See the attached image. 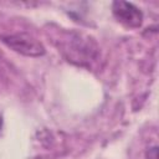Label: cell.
<instances>
[{
	"label": "cell",
	"instance_id": "obj_1",
	"mask_svg": "<svg viewBox=\"0 0 159 159\" xmlns=\"http://www.w3.org/2000/svg\"><path fill=\"white\" fill-rule=\"evenodd\" d=\"M1 41L12 51L21 53L29 57H39L45 55L46 50L43 45L36 40L34 36L20 32V34H10V35H1Z\"/></svg>",
	"mask_w": 159,
	"mask_h": 159
},
{
	"label": "cell",
	"instance_id": "obj_2",
	"mask_svg": "<svg viewBox=\"0 0 159 159\" xmlns=\"http://www.w3.org/2000/svg\"><path fill=\"white\" fill-rule=\"evenodd\" d=\"M112 12L118 22L129 29H138L143 22V12L140 11V9L128 1H113Z\"/></svg>",
	"mask_w": 159,
	"mask_h": 159
},
{
	"label": "cell",
	"instance_id": "obj_3",
	"mask_svg": "<svg viewBox=\"0 0 159 159\" xmlns=\"http://www.w3.org/2000/svg\"><path fill=\"white\" fill-rule=\"evenodd\" d=\"M145 159H158V147L157 145L148 148V150L145 153Z\"/></svg>",
	"mask_w": 159,
	"mask_h": 159
}]
</instances>
